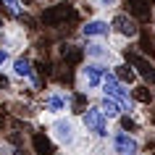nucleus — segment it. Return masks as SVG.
Instances as JSON below:
<instances>
[{
  "label": "nucleus",
  "instance_id": "obj_3",
  "mask_svg": "<svg viewBox=\"0 0 155 155\" xmlns=\"http://www.w3.org/2000/svg\"><path fill=\"white\" fill-rule=\"evenodd\" d=\"M37 110L48 118H55V116H66L74 110V92L63 90V87H50L45 95L37 103Z\"/></svg>",
  "mask_w": 155,
  "mask_h": 155
},
{
  "label": "nucleus",
  "instance_id": "obj_11",
  "mask_svg": "<svg viewBox=\"0 0 155 155\" xmlns=\"http://www.w3.org/2000/svg\"><path fill=\"white\" fill-rule=\"evenodd\" d=\"M0 45L8 50V53H18V50L26 45V34L24 29H16V26H8L5 32L0 34Z\"/></svg>",
  "mask_w": 155,
  "mask_h": 155
},
{
  "label": "nucleus",
  "instance_id": "obj_18",
  "mask_svg": "<svg viewBox=\"0 0 155 155\" xmlns=\"http://www.w3.org/2000/svg\"><path fill=\"white\" fill-rule=\"evenodd\" d=\"M11 61H13V53H8V50L0 45V71H3L5 66H11Z\"/></svg>",
  "mask_w": 155,
  "mask_h": 155
},
{
  "label": "nucleus",
  "instance_id": "obj_20",
  "mask_svg": "<svg viewBox=\"0 0 155 155\" xmlns=\"http://www.w3.org/2000/svg\"><path fill=\"white\" fill-rule=\"evenodd\" d=\"M13 150H16V147L11 145L8 139H0V155H13Z\"/></svg>",
  "mask_w": 155,
  "mask_h": 155
},
{
  "label": "nucleus",
  "instance_id": "obj_4",
  "mask_svg": "<svg viewBox=\"0 0 155 155\" xmlns=\"http://www.w3.org/2000/svg\"><path fill=\"white\" fill-rule=\"evenodd\" d=\"M110 68L113 66H108V63L84 61L79 66V71H76V87H79V92H84V95H97L103 82H105V76L110 74Z\"/></svg>",
  "mask_w": 155,
  "mask_h": 155
},
{
  "label": "nucleus",
  "instance_id": "obj_21",
  "mask_svg": "<svg viewBox=\"0 0 155 155\" xmlns=\"http://www.w3.org/2000/svg\"><path fill=\"white\" fill-rule=\"evenodd\" d=\"M5 29H8V24H5V18H3V16H0V34H3V32H5Z\"/></svg>",
  "mask_w": 155,
  "mask_h": 155
},
{
  "label": "nucleus",
  "instance_id": "obj_19",
  "mask_svg": "<svg viewBox=\"0 0 155 155\" xmlns=\"http://www.w3.org/2000/svg\"><path fill=\"white\" fill-rule=\"evenodd\" d=\"M11 82H13V79H11V74L5 76V74L0 71V92H8V90H11Z\"/></svg>",
  "mask_w": 155,
  "mask_h": 155
},
{
  "label": "nucleus",
  "instance_id": "obj_5",
  "mask_svg": "<svg viewBox=\"0 0 155 155\" xmlns=\"http://www.w3.org/2000/svg\"><path fill=\"white\" fill-rule=\"evenodd\" d=\"M105 147H108V155H142V139L134 131H126L121 126L113 129Z\"/></svg>",
  "mask_w": 155,
  "mask_h": 155
},
{
  "label": "nucleus",
  "instance_id": "obj_14",
  "mask_svg": "<svg viewBox=\"0 0 155 155\" xmlns=\"http://www.w3.org/2000/svg\"><path fill=\"white\" fill-rule=\"evenodd\" d=\"M58 53H61V58H63V61L76 63V61H82V58H84V45H76V42H61Z\"/></svg>",
  "mask_w": 155,
  "mask_h": 155
},
{
  "label": "nucleus",
  "instance_id": "obj_17",
  "mask_svg": "<svg viewBox=\"0 0 155 155\" xmlns=\"http://www.w3.org/2000/svg\"><path fill=\"white\" fill-rule=\"evenodd\" d=\"M118 3H121V0H90V5L95 11H116Z\"/></svg>",
  "mask_w": 155,
  "mask_h": 155
},
{
  "label": "nucleus",
  "instance_id": "obj_15",
  "mask_svg": "<svg viewBox=\"0 0 155 155\" xmlns=\"http://www.w3.org/2000/svg\"><path fill=\"white\" fill-rule=\"evenodd\" d=\"M0 3H3L5 11H11L13 16H18V18L26 16V3H24V0H0Z\"/></svg>",
  "mask_w": 155,
  "mask_h": 155
},
{
  "label": "nucleus",
  "instance_id": "obj_2",
  "mask_svg": "<svg viewBox=\"0 0 155 155\" xmlns=\"http://www.w3.org/2000/svg\"><path fill=\"white\" fill-rule=\"evenodd\" d=\"M79 124H82V131L95 145H105L108 139H110V134H113V126H110L113 121L100 110L97 103H90L87 108L79 110Z\"/></svg>",
  "mask_w": 155,
  "mask_h": 155
},
{
  "label": "nucleus",
  "instance_id": "obj_7",
  "mask_svg": "<svg viewBox=\"0 0 155 155\" xmlns=\"http://www.w3.org/2000/svg\"><path fill=\"white\" fill-rule=\"evenodd\" d=\"M84 61H97V63L113 66L121 61V55H118V48H113L108 40H92V42H84Z\"/></svg>",
  "mask_w": 155,
  "mask_h": 155
},
{
  "label": "nucleus",
  "instance_id": "obj_6",
  "mask_svg": "<svg viewBox=\"0 0 155 155\" xmlns=\"http://www.w3.org/2000/svg\"><path fill=\"white\" fill-rule=\"evenodd\" d=\"M113 37V26L108 16H90L79 26V40L82 42H92V40H110Z\"/></svg>",
  "mask_w": 155,
  "mask_h": 155
},
{
  "label": "nucleus",
  "instance_id": "obj_10",
  "mask_svg": "<svg viewBox=\"0 0 155 155\" xmlns=\"http://www.w3.org/2000/svg\"><path fill=\"white\" fill-rule=\"evenodd\" d=\"M71 16H74L71 3H55V5H48L42 11V21L48 26H61L66 18H71Z\"/></svg>",
  "mask_w": 155,
  "mask_h": 155
},
{
  "label": "nucleus",
  "instance_id": "obj_12",
  "mask_svg": "<svg viewBox=\"0 0 155 155\" xmlns=\"http://www.w3.org/2000/svg\"><path fill=\"white\" fill-rule=\"evenodd\" d=\"M95 103L100 105V110H103V113H105L108 118H110V121H118V118H121V116L126 113V108H124L116 97H108V95H100V97L95 100Z\"/></svg>",
  "mask_w": 155,
  "mask_h": 155
},
{
  "label": "nucleus",
  "instance_id": "obj_16",
  "mask_svg": "<svg viewBox=\"0 0 155 155\" xmlns=\"http://www.w3.org/2000/svg\"><path fill=\"white\" fill-rule=\"evenodd\" d=\"M131 97L137 100V105H142V103H145V105H150V103H153V92H147L145 84H137V87L131 90Z\"/></svg>",
  "mask_w": 155,
  "mask_h": 155
},
{
  "label": "nucleus",
  "instance_id": "obj_9",
  "mask_svg": "<svg viewBox=\"0 0 155 155\" xmlns=\"http://www.w3.org/2000/svg\"><path fill=\"white\" fill-rule=\"evenodd\" d=\"M110 26H113V37L118 40V45L121 42H131V40L139 37V24L131 13H116L110 18Z\"/></svg>",
  "mask_w": 155,
  "mask_h": 155
},
{
  "label": "nucleus",
  "instance_id": "obj_8",
  "mask_svg": "<svg viewBox=\"0 0 155 155\" xmlns=\"http://www.w3.org/2000/svg\"><path fill=\"white\" fill-rule=\"evenodd\" d=\"M8 74H11V79H13V82H26L32 90L40 87L37 68H34L32 58H26V55H13V61H11V66H8Z\"/></svg>",
  "mask_w": 155,
  "mask_h": 155
},
{
  "label": "nucleus",
  "instance_id": "obj_1",
  "mask_svg": "<svg viewBox=\"0 0 155 155\" xmlns=\"http://www.w3.org/2000/svg\"><path fill=\"white\" fill-rule=\"evenodd\" d=\"M48 131H50V139L55 142L58 147H63L68 153H76L79 147L87 142V134L82 131V124L79 118H74V116H55V118H50L48 124Z\"/></svg>",
  "mask_w": 155,
  "mask_h": 155
},
{
  "label": "nucleus",
  "instance_id": "obj_13",
  "mask_svg": "<svg viewBox=\"0 0 155 155\" xmlns=\"http://www.w3.org/2000/svg\"><path fill=\"white\" fill-rule=\"evenodd\" d=\"M110 71L116 74V76H118V79H121L124 84H137L139 82V74H137V68H134V66L129 63V61H118V63H113V68H110Z\"/></svg>",
  "mask_w": 155,
  "mask_h": 155
}]
</instances>
